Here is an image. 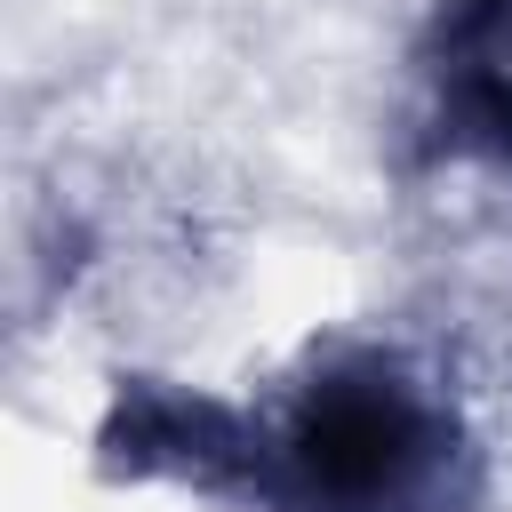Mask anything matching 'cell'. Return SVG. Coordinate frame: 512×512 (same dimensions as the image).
I'll list each match as a JSON object with an SVG mask.
<instances>
[{"label":"cell","mask_w":512,"mask_h":512,"mask_svg":"<svg viewBox=\"0 0 512 512\" xmlns=\"http://www.w3.org/2000/svg\"><path fill=\"white\" fill-rule=\"evenodd\" d=\"M424 448V416L408 408L400 384H328L296 432V464L320 496L360 504L384 496Z\"/></svg>","instance_id":"cell-1"}]
</instances>
